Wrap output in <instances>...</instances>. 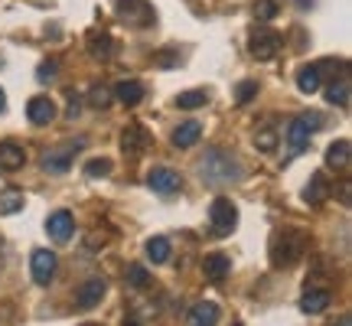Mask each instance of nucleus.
Listing matches in <instances>:
<instances>
[{"label": "nucleus", "instance_id": "1", "mask_svg": "<svg viewBox=\"0 0 352 326\" xmlns=\"http://www.w3.org/2000/svg\"><path fill=\"white\" fill-rule=\"evenodd\" d=\"M199 173H202V183L209 186H222V183H235L241 176V163L226 151H209L202 157L199 163Z\"/></svg>", "mask_w": 352, "mask_h": 326}, {"label": "nucleus", "instance_id": "2", "mask_svg": "<svg viewBox=\"0 0 352 326\" xmlns=\"http://www.w3.org/2000/svg\"><path fill=\"white\" fill-rule=\"evenodd\" d=\"M303 248H307V239L300 232H277L271 239V264L274 268H294L303 258Z\"/></svg>", "mask_w": 352, "mask_h": 326}, {"label": "nucleus", "instance_id": "3", "mask_svg": "<svg viewBox=\"0 0 352 326\" xmlns=\"http://www.w3.org/2000/svg\"><path fill=\"white\" fill-rule=\"evenodd\" d=\"M248 50H252V56L258 63H271L277 52L284 50V39L271 26H254L252 36H248Z\"/></svg>", "mask_w": 352, "mask_h": 326}, {"label": "nucleus", "instance_id": "4", "mask_svg": "<svg viewBox=\"0 0 352 326\" xmlns=\"http://www.w3.org/2000/svg\"><path fill=\"white\" fill-rule=\"evenodd\" d=\"M320 124H323V118L314 111L300 114V118H294L287 127V144H290V153H300L307 144H310V138H314L316 131H320Z\"/></svg>", "mask_w": 352, "mask_h": 326}, {"label": "nucleus", "instance_id": "5", "mask_svg": "<svg viewBox=\"0 0 352 326\" xmlns=\"http://www.w3.org/2000/svg\"><path fill=\"white\" fill-rule=\"evenodd\" d=\"M209 219H212L215 235H232V228L239 226V209H235V202L232 199L215 196L212 206H209Z\"/></svg>", "mask_w": 352, "mask_h": 326}, {"label": "nucleus", "instance_id": "6", "mask_svg": "<svg viewBox=\"0 0 352 326\" xmlns=\"http://www.w3.org/2000/svg\"><path fill=\"white\" fill-rule=\"evenodd\" d=\"M114 7H118L121 20H127L134 26H153V20H157V13L151 10L147 0H114Z\"/></svg>", "mask_w": 352, "mask_h": 326}, {"label": "nucleus", "instance_id": "7", "mask_svg": "<svg viewBox=\"0 0 352 326\" xmlns=\"http://www.w3.org/2000/svg\"><path fill=\"white\" fill-rule=\"evenodd\" d=\"M56 254L46 248H36L33 251V258H30V268H33V281H36L39 287H46L52 277H56Z\"/></svg>", "mask_w": 352, "mask_h": 326}, {"label": "nucleus", "instance_id": "8", "mask_svg": "<svg viewBox=\"0 0 352 326\" xmlns=\"http://www.w3.org/2000/svg\"><path fill=\"white\" fill-rule=\"evenodd\" d=\"M147 186H151L153 193H160V196H170V193H176V189L183 186V180H179V173L170 170V166H153L151 173H147Z\"/></svg>", "mask_w": 352, "mask_h": 326}, {"label": "nucleus", "instance_id": "9", "mask_svg": "<svg viewBox=\"0 0 352 326\" xmlns=\"http://www.w3.org/2000/svg\"><path fill=\"white\" fill-rule=\"evenodd\" d=\"M46 232H50V239L56 241V245H65V241L72 239V232H76V219H72V213H65V209L52 213L50 219H46Z\"/></svg>", "mask_w": 352, "mask_h": 326}, {"label": "nucleus", "instance_id": "10", "mask_svg": "<svg viewBox=\"0 0 352 326\" xmlns=\"http://www.w3.org/2000/svg\"><path fill=\"white\" fill-rule=\"evenodd\" d=\"M147 144H151V134H147V127L144 124H127L124 134H121V151L127 157H140V153L147 151Z\"/></svg>", "mask_w": 352, "mask_h": 326}, {"label": "nucleus", "instance_id": "11", "mask_svg": "<svg viewBox=\"0 0 352 326\" xmlns=\"http://www.w3.org/2000/svg\"><path fill=\"white\" fill-rule=\"evenodd\" d=\"M104 290H108V284H104L101 277H91V281H85V284L78 287V294H76V307H82V310L98 307L101 297H104Z\"/></svg>", "mask_w": 352, "mask_h": 326}, {"label": "nucleus", "instance_id": "12", "mask_svg": "<svg viewBox=\"0 0 352 326\" xmlns=\"http://www.w3.org/2000/svg\"><path fill=\"white\" fill-rule=\"evenodd\" d=\"M26 118H30L33 124H50L52 118H56V105H52V98H46V95L30 98V105H26Z\"/></svg>", "mask_w": 352, "mask_h": 326}, {"label": "nucleus", "instance_id": "13", "mask_svg": "<svg viewBox=\"0 0 352 326\" xmlns=\"http://www.w3.org/2000/svg\"><path fill=\"white\" fill-rule=\"evenodd\" d=\"M23 163H26V151L20 144H13V140H3V144H0V170H3V173L20 170Z\"/></svg>", "mask_w": 352, "mask_h": 326}, {"label": "nucleus", "instance_id": "14", "mask_svg": "<svg viewBox=\"0 0 352 326\" xmlns=\"http://www.w3.org/2000/svg\"><path fill=\"white\" fill-rule=\"evenodd\" d=\"M228 271H232V258L228 254H206L202 258V274L209 281H226Z\"/></svg>", "mask_w": 352, "mask_h": 326}, {"label": "nucleus", "instance_id": "15", "mask_svg": "<svg viewBox=\"0 0 352 326\" xmlns=\"http://www.w3.org/2000/svg\"><path fill=\"white\" fill-rule=\"evenodd\" d=\"M219 303H212V301H202V303H196L192 310H189V326H215L219 323Z\"/></svg>", "mask_w": 352, "mask_h": 326}, {"label": "nucleus", "instance_id": "16", "mask_svg": "<svg viewBox=\"0 0 352 326\" xmlns=\"http://www.w3.org/2000/svg\"><path fill=\"white\" fill-rule=\"evenodd\" d=\"M111 46L114 43L104 30H91V33H88V52H91V59H101V63L111 59Z\"/></svg>", "mask_w": 352, "mask_h": 326}, {"label": "nucleus", "instance_id": "17", "mask_svg": "<svg viewBox=\"0 0 352 326\" xmlns=\"http://www.w3.org/2000/svg\"><path fill=\"white\" fill-rule=\"evenodd\" d=\"M327 196H329V180L323 173H314L307 189H303V199L310 202V206H320V202H327Z\"/></svg>", "mask_w": 352, "mask_h": 326}, {"label": "nucleus", "instance_id": "18", "mask_svg": "<svg viewBox=\"0 0 352 326\" xmlns=\"http://www.w3.org/2000/svg\"><path fill=\"white\" fill-rule=\"evenodd\" d=\"M114 98L121 101V105H127V108H131V105H140V101H144V85H140V82H118V85H114Z\"/></svg>", "mask_w": 352, "mask_h": 326}, {"label": "nucleus", "instance_id": "19", "mask_svg": "<svg viewBox=\"0 0 352 326\" xmlns=\"http://www.w3.org/2000/svg\"><path fill=\"white\" fill-rule=\"evenodd\" d=\"M147 258H151L153 264H166V261H170V258H173V245H170V239L157 235V239L147 241Z\"/></svg>", "mask_w": 352, "mask_h": 326}, {"label": "nucleus", "instance_id": "20", "mask_svg": "<svg viewBox=\"0 0 352 326\" xmlns=\"http://www.w3.org/2000/svg\"><path fill=\"white\" fill-rule=\"evenodd\" d=\"M320 85H323V78H320V69H316V65H303L300 72H297V88H300L303 95L320 91Z\"/></svg>", "mask_w": 352, "mask_h": 326}, {"label": "nucleus", "instance_id": "21", "mask_svg": "<svg viewBox=\"0 0 352 326\" xmlns=\"http://www.w3.org/2000/svg\"><path fill=\"white\" fill-rule=\"evenodd\" d=\"M329 307V294L327 290H307L300 297V310L303 314H323Z\"/></svg>", "mask_w": 352, "mask_h": 326}, {"label": "nucleus", "instance_id": "22", "mask_svg": "<svg viewBox=\"0 0 352 326\" xmlns=\"http://www.w3.org/2000/svg\"><path fill=\"white\" fill-rule=\"evenodd\" d=\"M199 134H202V124H196V121H186V124H179L173 131V144L186 151V147H192V144L199 140Z\"/></svg>", "mask_w": 352, "mask_h": 326}, {"label": "nucleus", "instance_id": "23", "mask_svg": "<svg viewBox=\"0 0 352 326\" xmlns=\"http://www.w3.org/2000/svg\"><path fill=\"white\" fill-rule=\"evenodd\" d=\"M349 140H333L327 147V163L329 166H336V170H342V166H349Z\"/></svg>", "mask_w": 352, "mask_h": 326}, {"label": "nucleus", "instance_id": "24", "mask_svg": "<svg viewBox=\"0 0 352 326\" xmlns=\"http://www.w3.org/2000/svg\"><path fill=\"white\" fill-rule=\"evenodd\" d=\"M72 166V153L69 151H52L43 157V170H50V173H65Z\"/></svg>", "mask_w": 352, "mask_h": 326}, {"label": "nucleus", "instance_id": "25", "mask_svg": "<svg viewBox=\"0 0 352 326\" xmlns=\"http://www.w3.org/2000/svg\"><path fill=\"white\" fill-rule=\"evenodd\" d=\"M23 202H26V196L20 193V189H3V193H0V215L20 213V209H23Z\"/></svg>", "mask_w": 352, "mask_h": 326}, {"label": "nucleus", "instance_id": "26", "mask_svg": "<svg viewBox=\"0 0 352 326\" xmlns=\"http://www.w3.org/2000/svg\"><path fill=\"white\" fill-rule=\"evenodd\" d=\"M209 101V95L202 91V88H192V91H179L176 95V108H183V111H196Z\"/></svg>", "mask_w": 352, "mask_h": 326}, {"label": "nucleus", "instance_id": "27", "mask_svg": "<svg viewBox=\"0 0 352 326\" xmlns=\"http://www.w3.org/2000/svg\"><path fill=\"white\" fill-rule=\"evenodd\" d=\"M327 101H329V105H340V108H346V105H349V78L333 82V85L327 88Z\"/></svg>", "mask_w": 352, "mask_h": 326}, {"label": "nucleus", "instance_id": "28", "mask_svg": "<svg viewBox=\"0 0 352 326\" xmlns=\"http://www.w3.org/2000/svg\"><path fill=\"white\" fill-rule=\"evenodd\" d=\"M127 284H131V287H138V290L147 287V284H151L147 268H144V264H127Z\"/></svg>", "mask_w": 352, "mask_h": 326}, {"label": "nucleus", "instance_id": "29", "mask_svg": "<svg viewBox=\"0 0 352 326\" xmlns=\"http://www.w3.org/2000/svg\"><path fill=\"white\" fill-rule=\"evenodd\" d=\"M111 166H114V163L104 160V157H101V160H88L85 163V176H88V180H101V176L111 173Z\"/></svg>", "mask_w": 352, "mask_h": 326}, {"label": "nucleus", "instance_id": "30", "mask_svg": "<svg viewBox=\"0 0 352 326\" xmlns=\"http://www.w3.org/2000/svg\"><path fill=\"white\" fill-rule=\"evenodd\" d=\"M111 98H114V91H111V88H104V85H95L91 91H88V101H91L95 108H108V105H111Z\"/></svg>", "mask_w": 352, "mask_h": 326}, {"label": "nucleus", "instance_id": "31", "mask_svg": "<svg viewBox=\"0 0 352 326\" xmlns=\"http://www.w3.org/2000/svg\"><path fill=\"white\" fill-rule=\"evenodd\" d=\"M254 144H258L261 151H274V147H277V131H271V127H261V131L254 134Z\"/></svg>", "mask_w": 352, "mask_h": 326}, {"label": "nucleus", "instance_id": "32", "mask_svg": "<svg viewBox=\"0 0 352 326\" xmlns=\"http://www.w3.org/2000/svg\"><path fill=\"white\" fill-rule=\"evenodd\" d=\"M254 95H258V82H241V85L235 88V101H239V105H248Z\"/></svg>", "mask_w": 352, "mask_h": 326}, {"label": "nucleus", "instance_id": "33", "mask_svg": "<svg viewBox=\"0 0 352 326\" xmlns=\"http://www.w3.org/2000/svg\"><path fill=\"white\" fill-rule=\"evenodd\" d=\"M277 13V3L274 0H261L258 7H254V17H258V23H264V20H271Z\"/></svg>", "mask_w": 352, "mask_h": 326}, {"label": "nucleus", "instance_id": "34", "mask_svg": "<svg viewBox=\"0 0 352 326\" xmlns=\"http://www.w3.org/2000/svg\"><path fill=\"white\" fill-rule=\"evenodd\" d=\"M56 69H59V65L52 63V59H50V63H39V69H36V78H39V82H43V85H50L52 78H56Z\"/></svg>", "mask_w": 352, "mask_h": 326}, {"label": "nucleus", "instance_id": "35", "mask_svg": "<svg viewBox=\"0 0 352 326\" xmlns=\"http://www.w3.org/2000/svg\"><path fill=\"white\" fill-rule=\"evenodd\" d=\"M78 111H82V98H78V95H72V98H69V108H65V118H69V121H76Z\"/></svg>", "mask_w": 352, "mask_h": 326}, {"label": "nucleus", "instance_id": "36", "mask_svg": "<svg viewBox=\"0 0 352 326\" xmlns=\"http://www.w3.org/2000/svg\"><path fill=\"white\" fill-rule=\"evenodd\" d=\"M3 108H7V91L0 88V114H3Z\"/></svg>", "mask_w": 352, "mask_h": 326}, {"label": "nucleus", "instance_id": "37", "mask_svg": "<svg viewBox=\"0 0 352 326\" xmlns=\"http://www.w3.org/2000/svg\"><path fill=\"white\" fill-rule=\"evenodd\" d=\"M340 326H352V320H349V316H342V320H340Z\"/></svg>", "mask_w": 352, "mask_h": 326}]
</instances>
